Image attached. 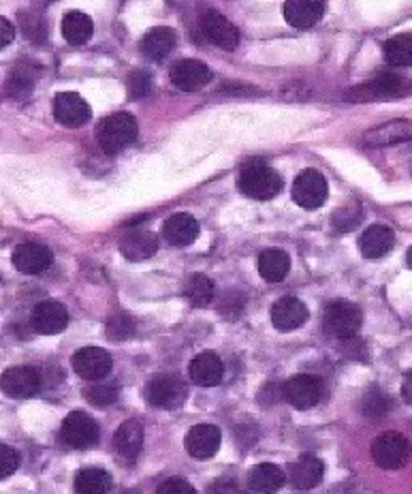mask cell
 Listing matches in <instances>:
<instances>
[{"instance_id":"6da1fadb","label":"cell","mask_w":412,"mask_h":494,"mask_svg":"<svg viewBox=\"0 0 412 494\" xmlns=\"http://www.w3.org/2000/svg\"><path fill=\"white\" fill-rule=\"evenodd\" d=\"M237 187L246 198L267 201L273 199L283 190L284 182L283 176L276 170L270 168L265 160L253 159L240 170V178H237Z\"/></svg>"},{"instance_id":"7a4b0ae2","label":"cell","mask_w":412,"mask_h":494,"mask_svg":"<svg viewBox=\"0 0 412 494\" xmlns=\"http://www.w3.org/2000/svg\"><path fill=\"white\" fill-rule=\"evenodd\" d=\"M97 140L107 154H118L137 140V122L129 111L107 116L97 129Z\"/></svg>"},{"instance_id":"3957f363","label":"cell","mask_w":412,"mask_h":494,"mask_svg":"<svg viewBox=\"0 0 412 494\" xmlns=\"http://www.w3.org/2000/svg\"><path fill=\"white\" fill-rule=\"evenodd\" d=\"M361 324H363L361 308L346 300L331 302V305L325 308V315H322V327H325V334L336 338V341H349V338H355Z\"/></svg>"},{"instance_id":"277c9868","label":"cell","mask_w":412,"mask_h":494,"mask_svg":"<svg viewBox=\"0 0 412 494\" xmlns=\"http://www.w3.org/2000/svg\"><path fill=\"white\" fill-rule=\"evenodd\" d=\"M412 94V80L406 77L382 73L374 80L366 82L363 86L352 88L349 92L350 101H396Z\"/></svg>"},{"instance_id":"5b68a950","label":"cell","mask_w":412,"mask_h":494,"mask_svg":"<svg viewBox=\"0 0 412 494\" xmlns=\"http://www.w3.org/2000/svg\"><path fill=\"white\" fill-rule=\"evenodd\" d=\"M146 401L152 407L158 409H180L188 398L187 383L176 374H154L148 381L146 392H143Z\"/></svg>"},{"instance_id":"8992f818","label":"cell","mask_w":412,"mask_h":494,"mask_svg":"<svg viewBox=\"0 0 412 494\" xmlns=\"http://www.w3.org/2000/svg\"><path fill=\"white\" fill-rule=\"evenodd\" d=\"M412 456V443L402 432H382L372 443V458L380 469L396 471L408 464Z\"/></svg>"},{"instance_id":"52a82bcc","label":"cell","mask_w":412,"mask_h":494,"mask_svg":"<svg viewBox=\"0 0 412 494\" xmlns=\"http://www.w3.org/2000/svg\"><path fill=\"white\" fill-rule=\"evenodd\" d=\"M61 441L75 450L92 448L99 443V424L83 411H71L61 426Z\"/></svg>"},{"instance_id":"ba28073f","label":"cell","mask_w":412,"mask_h":494,"mask_svg":"<svg viewBox=\"0 0 412 494\" xmlns=\"http://www.w3.org/2000/svg\"><path fill=\"white\" fill-rule=\"evenodd\" d=\"M327 193H330L327 180L316 170H303L295 178V182H292V199L303 210H316V208H321L327 201Z\"/></svg>"},{"instance_id":"9c48e42d","label":"cell","mask_w":412,"mask_h":494,"mask_svg":"<svg viewBox=\"0 0 412 494\" xmlns=\"http://www.w3.org/2000/svg\"><path fill=\"white\" fill-rule=\"evenodd\" d=\"M201 33L206 34V39L210 44L220 47V50L233 52L240 45V31L235 28V24L229 22L223 14H218L214 9H207L201 15Z\"/></svg>"},{"instance_id":"30bf717a","label":"cell","mask_w":412,"mask_h":494,"mask_svg":"<svg viewBox=\"0 0 412 494\" xmlns=\"http://www.w3.org/2000/svg\"><path fill=\"white\" fill-rule=\"evenodd\" d=\"M322 396V381L314 374H295L284 383V401L295 409H312Z\"/></svg>"},{"instance_id":"8fae6325","label":"cell","mask_w":412,"mask_h":494,"mask_svg":"<svg viewBox=\"0 0 412 494\" xmlns=\"http://www.w3.org/2000/svg\"><path fill=\"white\" fill-rule=\"evenodd\" d=\"M75 374H80L86 381H101L111 373V355L101 347H83L71 358Z\"/></svg>"},{"instance_id":"7c38bea8","label":"cell","mask_w":412,"mask_h":494,"mask_svg":"<svg viewBox=\"0 0 412 494\" xmlns=\"http://www.w3.org/2000/svg\"><path fill=\"white\" fill-rule=\"evenodd\" d=\"M3 392L11 398H31L41 390V373L33 366H14L3 373Z\"/></svg>"},{"instance_id":"4fadbf2b","label":"cell","mask_w":412,"mask_h":494,"mask_svg":"<svg viewBox=\"0 0 412 494\" xmlns=\"http://www.w3.org/2000/svg\"><path fill=\"white\" fill-rule=\"evenodd\" d=\"M53 116L69 129L83 127L91 121V105L77 92H58L53 97Z\"/></svg>"},{"instance_id":"5bb4252c","label":"cell","mask_w":412,"mask_h":494,"mask_svg":"<svg viewBox=\"0 0 412 494\" xmlns=\"http://www.w3.org/2000/svg\"><path fill=\"white\" fill-rule=\"evenodd\" d=\"M169 75H171L173 86L182 92L201 91V88L212 80L210 67H207L206 63L195 61V58H187V61L173 64Z\"/></svg>"},{"instance_id":"9a60e30c","label":"cell","mask_w":412,"mask_h":494,"mask_svg":"<svg viewBox=\"0 0 412 494\" xmlns=\"http://www.w3.org/2000/svg\"><path fill=\"white\" fill-rule=\"evenodd\" d=\"M31 324L34 327V332H39V334H45V336L61 334L69 324V313L61 302L45 300V302H39V305L33 308Z\"/></svg>"},{"instance_id":"2e32d148","label":"cell","mask_w":412,"mask_h":494,"mask_svg":"<svg viewBox=\"0 0 412 494\" xmlns=\"http://www.w3.org/2000/svg\"><path fill=\"white\" fill-rule=\"evenodd\" d=\"M11 261L17 270L24 274H41L52 266L53 255L45 244L41 242H24L20 247H15Z\"/></svg>"},{"instance_id":"e0dca14e","label":"cell","mask_w":412,"mask_h":494,"mask_svg":"<svg viewBox=\"0 0 412 494\" xmlns=\"http://www.w3.org/2000/svg\"><path fill=\"white\" fill-rule=\"evenodd\" d=\"M308 319V308L300 297L284 295L272 306V324L280 332H292L302 327Z\"/></svg>"},{"instance_id":"ac0fdd59","label":"cell","mask_w":412,"mask_h":494,"mask_svg":"<svg viewBox=\"0 0 412 494\" xmlns=\"http://www.w3.org/2000/svg\"><path fill=\"white\" fill-rule=\"evenodd\" d=\"M188 374L195 385L199 388H214L225 377V364L214 351H203V354L195 355L188 366Z\"/></svg>"},{"instance_id":"d6986e66","label":"cell","mask_w":412,"mask_h":494,"mask_svg":"<svg viewBox=\"0 0 412 494\" xmlns=\"http://www.w3.org/2000/svg\"><path fill=\"white\" fill-rule=\"evenodd\" d=\"M184 445H187L188 454L196 460H207L220 448V431L212 424H196L188 431Z\"/></svg>"},{"instance_id":"ffe728a7","label":"cell","mask_w":412,"mask_h":494,"mask_svg":"<svg viewBox=\"0 0 412 494\" xmlns=\"http://www.w3.org/2000/svg\"><path fill=\"white\" fill-rule=\"evenodd\" d=\"M325 14V3L322 0H286L284 3V20L292 28H312L321 22Z\"/></svg>"},{"instance_id":"44dd1931","label":"cell","mask_w":412,"mask_h":494,"mask_svg":"<svg viewBox=\"0 0 412 494\" xmlns=\"http://www.w3.org/2000/svg\"><path fill=\"white\" fill-rule=\"evenodd\" d=\"M325 475V464L312 454H303L289 467V479L297 490H312Z\"/></svg>"},{"instance_id":"7402d4cb","label":"cell","mask_w":412,"mask_h":494,"mask_svg":"<svg viewBox=\"0 0 412 494\" xmlns=\"http://www.w3.org/2000/svg\"><path fill=\"white\" fill-rule=\"evenodd\" d=\"M163 236L173 247H188L199 237V223L190 214L177 212L165 221Z\"/></svg>"},{"instance_id":"603a6c76","label":"cell","mask_w":412,"mask_h":494,"mask_svg":"<svg viewBox=\"0 0 412 494\" xmlns=\"http://www.w3.org/2000/svg\"><path fill=\"white\" fill-rule=\"evenodd\" d=\"M393 244H396V236L387 225H369L359 237V248L366 259H380L391 251Z\"/></svg>"},{"instance_id":"cb8c5ba5","label":"cell","mask_w":412,"mask_h":494,"mask_svg":"<svg viewBox=\"0 0 412 494\" xmlns=\"http://www.w3.org/2000/svg\"><path fill=\"white\" fill-rule=\"evenodd\" d=\"M158 236L152 231H130L120 240V253L129 261H146L157 255Z\"/></svg>"},{"instance_id":"d4e9b609","label":"cell","mask_w":412,"mask_h":494,"mask_svg":"<svg viewBox=\"0 0 412 494\" xmlns=\"http://www.w3.org/2000/svg\"><path fill=\"white\" fill-rule=\"evenodd\" d=\"M39 75V67L34 63H17L5 82V94L14 101H22L31 94L34 80Z\"/></svg>"},{"instance_id":"484cf974","label":"cell","mask_w":412,"mask_h":494,"mask_svg":"<svg viewBox=\"0 0 412 494\" xmlns=\"http://www.w3.org/2000/svg\"><path fill=\"white\" fill-rule=\"evenodd\" d=\"M113 448L118 456L133 460L143 450V426L137 420H127L113 434Z\"/></svg>"},{"instance_id":"4316f807","label":"cell","mask_w":412,"mask_h":494,"mask_svg":"<svg viewBox=\"0 0 412 494\" xmlns=\"http://www.w3.org/2000/svg\"><path fill=\"white\" fill-rule=\"evenodd\" d=\"M284 481H286L284 471L273 462L256 464L248 475V486L259 494H276L280 488L284 486Z\"/></svg>"},{"instance_id":"83f0119b","label":"cell","mask_w":412,"mask_h":494,"mask_svg":"<svg viewBox=\"0 0 412 494\" xmlns=\"http://www.w3.org/2000/svg\"><path fill=\"white\" fill-rule=\"evenodd\" d=\"M173 47H176V33L167 26L148 31L139 44L141 53L150 61H163L173 52Z\"/></svg>"},{"instance_id":"f1b7e54d","label":"cell","mask_w":412,"mask_h":494,"mask_svg":"<svg viewBox=\"0 0 412 494\" xmlns=\"http://www.w3.org/2000/svg\"><path fill=\"white\" fill-rule=\"evenodd\" d=\"M408 140H412V122L408 121H391L366 133V144L376 148L399 144V141Z\"/></svg>"},{"instance_id":"f546056e","label":"cell","mask_w":412,"mask_h":494,"mask_svg":"<svg viewBox=\"0 0 412 494\" xmlns=\"http://www.w3.org/2000/svg\"><path fill=\"white\" fill-rule=\"evenodd\" d=\"M291 270V257L283 248H267L259 255V274L267 283L284 281Z\"/></svg>"},{"instance_id":"4dcf8cb0","label":"cell","mask_w":412,"mask_h":494,"mask_svg":"<svg viewBox=\"0 0 412 494\" xmlns=\"http://www.w3.org/2000/svg\"><path fill=\"white\" fill-rule=\"evenodd\" d=\"M75 494H107L111 490V475L103 469L88 467L75 475Z\"/></svg>"},{"instance_id":"1f68e13d","label":"cell","mask_w":412,"mask_h":494,"mask_svg":"<svg viewBox=\"0 0 412 494\" xmlns=\"http://www.w3.org/2000/svg\"><path fill=\"white\" fill-rule=\"evenodd\" d=\"M94 24L91 17L81 11H69L62 20V37L69 41L71 45H83L92 37Z\"/></svg>"},{"instance_id":"d6a6232c","label":"cell","mask_w":412,"mask_h":494,"mask_svg":"<svg viewBox=\"0 0 412 494\" xmlns=\"http://www.w3.org/2000/svg\"><path fill=\"white\" fill-rule=\"evenodd\" d=\"M184 295L193 306H207L214 300V283L206 274H190L184 283Z\"/></svg>"},{"instance_id":"836d02e7","label":"cell","mask_w":412,"mask_h":494,"mask_svg":"<svg viewBox=\"0 0 412 494\" xmlns=\"http://www.w3.org/2000/svg\"><path fill=\"white\" fill-rule=\"evenodd\" d=\"M385 58L393 67H412V34H396L387 41Z\"/></svg>"},{"instance_id":"e575fe53","label":"cell","mask_w":412,"mask_h":494,"mask_svg":"<svg viewBox=\"0 0 412 494\" xmlns=\"http://www.w3.org/2000/svg\"><path fill=\"white\" fill-rule=\"evenodd\" d=\"M83 396H86V401L94 404V407H110L118 401V385L113 383H94L91 388L83 390Z\"/></svg>"},{"instance_id":"d590c367","label":"cell","mask_w":412,"mask_h":494,"mask_svg":"<svg viewBox=\"0 0 412 494\" xmlns=\"http://www.w3.org/2000/svg\"><path fill=\"white\" fill-rule=\"evenodd\" d=\"M361 407H363V415H368V418H385L387 411H389L391 407V401L385 392L374 390L363 396Z\"/></svg>"},{"instance_id":"8d00e7d4","label":"cell","mask_w":412,"mask_h":494,"mask_svg":"<svg viewBox=\"0 0 412 494\" xmlns=\"http://www.w3.org/2000/svg\"><path fill=\"white\" fill-rule=\"evenodd\" d=\"M361 217L363 212L359 204H346L333 214V225L338 231H352L361 223Z\"/></svg>"},{"instance_id":"74e56055","label":"cell","mask_w":412,"mask_h":494,"mask_svg":"<svg viewBox=\"0 0 412 494\" xmlns=\"http://www.w3.org/2000/svg\"><path fill=\"white\" fill-rule=\"evenodd\" d=\"M135 332V321L124 313H116L107 321V336L111 341H124V338L133 336Z\"/></svg>"},{"instance_id":"f35d334b","label":"cell","mask_w":412,"mask_h":494,"mask_svg":"<svg viewBox=\"0 0 412 494\" xmlns=\"http://www.w3.org/2000/svg\"><path fill=\"white\" fill-rule=\"evenodd\" d=\"M152 88V77L148 71H133V73L129 75L127 80V91H129V97L133 101H139L146 97L148 92H150Z\"/></svg>"},{"instance_id":"ab89813d","label":"cell","mask_w":412,"mask_h":494,"mask_svg":"<svg viewBox=\"0 0 412 494\" xmlns=\"http://www.w3.org/2000/svg\"><path fill=\"white\" fill-rule=\"evenodd\" d=\"M20 467V454L11 445H0V478L7 479Z\"/></svg>"},{"instance_id":"60d3db41","label":"cell","mask_w":412,"mask_h":494,"mask_svg":"<svg viewBox=\"0 0 412 494\" xmlns=\"http://www.w3.org/2000/svg\"><path fill=\"white\" fill-rule=\"evenodd\" d=\"M157 494H196V490L195 486L187 479L167 478L165 481H160V486L157 488Z\"/></svg>"},{"instance_id":"b9f144b4","label":"cell","mask_w":412,"mask_h":494,"mask_svg":"<svg viewBox=\"0 0 412 494\" xmlns=\"http://www.w3.org/2000/svg\"><path fill=\"white\" fill-rule=\"evenodd\" d=\"M283 398H284V385L276 383V381H270L267 385H263V390L259 394V402L270 407V404H276L278 401H283Z\"/></svg>"},{"instance_id":"7bdbcfd3","label":"cell","mask_w":412,"mask_h":494,"mask_svg":"<svg viewBox=\"0 0 412 494\" xmlns=\"http://www.w3.org/2000/svg\"><path fill=\"white\" fill-rule=\"evenodd\" d=\"M207 494H246V490H244L235 479L220 478L216 481H212V486L207 488Z\"/></svg>"},{"instance_id":"ee69618b","label":"cell","mask_w":412,"mask_h":494,"mask_svg":"<svg viewBox=\"0 0 412 494\" xmlns=\"http://www.w3.org/2000/svg\"><path fill=\"white\" fill-rule=\"evenodd\" d=\"M235 295L237 294H229V291H226L223 302H220V315H223V317H229V319L240 317V313L244 311V300L240 297L237 302H233V297Z\"/></svg>"},{"instance_id":"f6af8a7d","label":"cell","mask_w":412,"mask_h":494,"mask_svg":"<svg viewBox=\"0 0 412 494\" xmlns=\"http://www.w3.org/2000/svg\"><path fill=\"white\" fill-rule=\"evenodd\" d=\"M15 37L14 24L7 22V17H0V45L7 47Z\"/></svg>"},{"instance_id":"bcb514c9","label":"cell","mask_w":412,"mask_h":494,"mask_svg":"<svg viewBox=\"0 0 412 494\" xmlns=\"http://www.w3.org/2000/svg\"><path fill=\"white\" fill-rule=\"evenodd\" d=\"M402 398L408 404H412V373H408L404 377V383H402Z\"/></svg>"},{"instance_id":"7dc6e473","label":"cell","mask_w":412,"mask_h":494,"mask_svg":"<svg viewBox=\"0 0 412 494\" xmlns=\"http://www.w3.org/2000/svg\"><path fill=\"white\" fill-rule=\"evenodd\" d=\"M406 261H408V266L412 267V247L408 248V255H406Z\"/></svg>"},{"instance_id":"c3c4849f","label":"cell","mask_w":412,"mask_h":494,"mask_svg":"<svg viewBox=\"0 0 412 494\" xmlns=\"http://www.w3.org/2000/svg\"><path fill=\"white\" fill-rule=\"evenodd\" d=\"M120 494H139V492H137V490H124V492H120Z\"/></svg>"}]
</instances>
